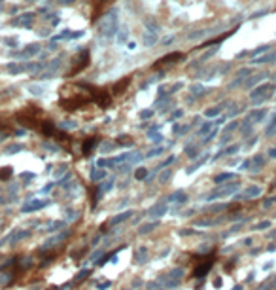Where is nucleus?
<instances>
[{"instance_id": "obj_1", "label": "nucleus", "mask_w": 276, "mask_h": 290, "mask_svg": "<svg viewBox=\"0 0 276 290\" xmlns=\"http://www.w3.org/2000/svg\"><path fill=\"white\" fill-rule=\"evenodd\" d=\"M214 254H208L206 258H197L195 262V269H193V277H197V279H201V277H204L210 269H212V264H214Z\"/></svg>"}, {"instance_id": "obj_3", "label": "nucleus", "mask_w": 276, "mask_h": 290, "mask_svg": "<svg viewBox=\"0 0 276 290\" xmlns=\"http://www.w3.org/2000/svg\"><path fill=\"white\" fill-rule=\"evenodd\" d=\"M10 171H11V169H8V167L2 169V171H0V178H8V176H10Z\"/></svg>"}, {"instance_id": "obj_2", "label": "nucleus", "mask_w": 276, "mask_h": 290, "mask_svg": "<svg viewBox=\"0 0 276 290\" xmlns=\"http://www.w3.org/2000/svg\"><path fill=\"white\" fill-rule=\"evenodd\" d=\"M87 63H89V53L85 51V53H83V59H81V55H80V61L76 63V67H74L72 70H70V74H76L78 70H83V68L87 67Z\"/></svg>"}]
</instances>
